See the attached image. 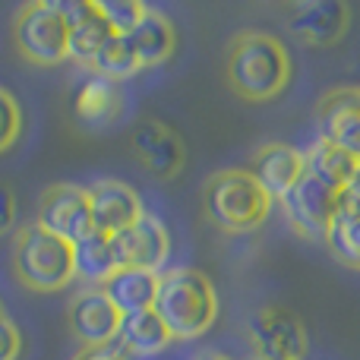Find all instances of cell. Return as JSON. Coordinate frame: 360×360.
Masks as SVG:
<instances>
[{
	"label": "cell",
	"instance_id": "cell-10",
	"mask_svg": "<svg viewBox=\"0 0 360 360\" xmlns=\"http://www.w3.org/2000/svg\"><path fill=\"white\" fill-rule=\"evenodd\" d=\"M130 146L136 162L158 180H174L186 165V146L177 136L174 127L162 120H139L130 133Z\"/></svg>",
	"mask_w": 360,
	"mask_h": 360
},
{
	"label": "cell",
	"instance_id": "cell-1",
	"mask_svg": "<svg viewBox=\"0 0 360 360\" xmlns=\"http://www.w3.org/2000/svg\"><path fill=\"white\" fill-rule=\"evenodd\" d=\"M294 73L285 41L269 32L247 29L231 38L224 79L231 92L243 101H272L288 89Z\"/></svg>",
	"mask_w": 360,
	"mask_h": 360
},
{
	"label": "cell",
	"instance_id": "cell-13",
	"mask_svg": "<svg viewBox=\"0 0 360 360\" xmlns=\"http://www.w3.org/2000/svg\"><path fill=\"white\" fill-rule=\"evenodd\" d=\"M319 139L360 158V86H338L319 98L316 108Z\"/></svg>",
	"mask_w": 360,
	"mask_h": 360
},
{
	"label": "cell",
	"instance_id": "cell-27",
	"mask_svg": "<svg viewBox=\"0 0 360 360\" xmlns=\"http://www.w3.org/2000/svg\"><path fill=\"white\" fill-rule=\"evenodd\" d=\"M22 354V335L10 316H0V360H19Z\"/></svg>",
	"mask_w": 360,
	"mask_h": 360
},
{
	"label": "cell",
	"instance_id": "cell-11",
	"mask_svg": "<svg viewBox=\"0 0 360 360\" xmlns=\"http://www.w3.org/2000/svg\"><path fill=\"white\" fill-rule=\"evenodd\" d=\"M288 29L310 48H332L351 29V6L342 0H307L288 6Z\"/></svg>",
	"mask_w": 360,
	"mask_h": 360
},
{
	"label": "cell",
	"instance_id": "cell-23",
	"mask_svg": "<svg viewBox=\"0 0 360 360\" xmlns=\"http://www.w3.org/2000/svg\"><path fill=\"white\" fill-rule=\"evenodd\" d=\"M89 70L105 76V79H111V82H124V79H130V76H136L143 67H139L136 51H133V44L127 41V35H114L111 41L95 54V60L89 63Z\"/></svg>",
	"mask_w": 360,
	"mask_h": 360
},
{
	"label": "cell",
	"instance_id": "cell-3",
	"mask_svg": "<svg viewBox=\"0 0 360 360\" xmlns=\"http://www.w3.org/2000/svg\"><path fill=\"white\" fill-rule=\"evenodd\" d=\"M202 212L228 234H250L262 228L272 212V196L256 184L247 168L215 171L202 186Z\"/></svg>",
	"mask_w": 360,
	"mask_h": 360
},
{
	"label": "cell",
	"instance_id": "cell-28",
	"mask_svg": "<svg viewBox=\"0 0 360 360\" xmlns=\"http://www.w3.org/2000/svg\"><path fill=\"white\" fill-rule=\"evenodd\" d=\"M13 218H16V202H13V193L6 186H0V234L6 228H13Z\"/></svg>",
	"mask_w": 360,
	"mask_h": 360
},
{
	"label": "cell",
	"instance_id": "cell-6",
	"mask_svg": "<svg viewBox=\"0 0 360 360\" xmlns=\"http://www.w3.org/2000/svg\"><path fill=\"white\" fill-rule=\"evenodd\" d=\"M256 360H307V329L288 307H259L247 323Z\"/></svg>",
	"mask_w": 360,
	"mask_h": 360
},
{
	"label": "cell",
	"instance_id": "cell-15",
	"mask_svg": "<svg viewBox=\"0 0 360 360\" xmlns=\"http://www.w3.org/2000/svg\"><path fill=\"white\" fill-rule=\"evenodd\" d=\"M247 171L256 177V184H259L275 202H281V199L297 186V180L307 174V162H304V152L294 149V146L266 143L253 152Z\"/></svg>",
	"mask_w": 360,
	"mask_h": 360
},
{
	"label": "cell",
	"instance_id": "cell-8",
	"mask_svg": "<svg viewBox=\"0 0 360 360\" xmlns=\"http://www.w3.org/2000/svg\"><path fill=\"white\" fill-rule=\"evenodd\" d=\"M120 313L117 307L108 300V294L101 288H86L79 291L67 307V323L70 332L76 335V342L86 351H105L117 342L120 332Z\"/></svg>",
	"mask_w": 360,
	"mask_h": 360
},
{
	"label": "cell",
	"instance_id": "cell-12",
	"mask_svg": "<svg viewBox=\"0 0 360 360\" xmlns=\"http://www.w3.org/2000/svg\"><path fill=\"white\" fill-rule=\"evenodd\" d=\"M114 253H117L120 269H146V272H158L171 256V237L162 218L146 212L136 224L111 237Z\"/></svg>",
	"mask_w": 360,
	"mask_h": 360
},
{
	"label": "cell",
	"instance_id": "cell-2",
	"mask_svg": "<svg viewBox=\"0 0 360 360\" xmlns=\"http://www.w3.org/2000/svg\"><path fill=\"white\" fill-rule=\"evenodd\" d=\"M152 310L168 326L171 338L190 342L215 326L218 319V294L215 285L199 269H168L158 275V294Z\"/></svg>",
	"mask_w": 360,
	"mask_h": 360
},
{
	"label": "cell",
	"instance_id": "cell-17",
	"mask_svg": "<svg viewBox=\"0 0 360 360\" xmlns=\"http://www.w3.org/2000/svg\"><path fill=\"white\" fill-rule=\"evenodd\" d=\"M73 111H76V117H79V124L108 127L111 120L120 117V111H124L120 82H111V79H105V76L89 70V73L79 79V86H76Z\"/></svg>",
	"mask_w": 360,
	"mask_h": 360
},
{
	"label": "cell",
	"instance_id": "cell-19",
	"mask_svg": "<svg viewBox=\"0 0 360 360\" xmlns=\"http://www.w3.org/2000/svg\"><path fill=\"white\" fill-rule=\"evenodd\" d=\"M127 41L133 44L136 51V60L139 67H158V63L171 60L177 48V32H174V22H171L165 13L158 10H146V16L139 19V25L127 35Z\"/></svg>",
	"mask_w": 360,
	"mask_h": 360
},
{
	"label": "cell",
	"instance_id": "cell-18",
	"mask_svg": "<svg viewBox=\"0 0 360 360\" xmlns=\"http://www.w3.org/2000/svg\"><path fill=\"white\" fill-rule=\"evenodd\" d=\"M101 291L108 294L120 316L130 313H143L155 307L158 294V272H146V269H117L111 278L101 285Z\"/></svg>",
	"mask_w": 360,
	"mask_h": 360
},
{
	"label": "cell",
	"instance_id": "cell-30",
	"mask_svg": "<svg viewBox=\"0 0 360 360\" xmlns=\"http://www.w3.org/2000/svg\"><path fill=\"white\" fill-rule=\"evenodd\" d=\"M345 190H348V193H354V196L360 199V168L354 171V177H351V184L345 186Z\"/></svg>",
	"mask_w": 360,
	"mask_h": 360
},
{
	"label": "cell",
	"instance_id": "cell-31",
	"mask_svg": "<svg viewBox=\"0 0 360 360\" xmlns=\"http://www.w3.org/2000/svg\"><path fill=\"white\" fill-rule=\"evenodd\" d=\"M196 360H231V357H224V354H218V351H205V354H199Z\"/></svg>",
	"mask_w": 360,
	"mask_h": 360
},
{
	"label": "cell",
	"instance_id": "cell-16",
	"mask_svg": "<svg viewBox=\"0 0 360 360\" xmlns=\"http://www.w3.org/2000/svg\"><path fill=\"white\" fill-rule=\"evenodd\" d=\"M63 6V16L70 25V60L76 63H92L95 54L111 41L117 32L111 29V22L105 19L98 0H70Z\"/></svg>",
	"mask_w": 360,
	"mask_h": 360
},
{
	"label": "cell",
	"instance_id": "cell-9",
	"mask_svg": "<svg viewBox=\"0 0 360 360\" xmlns=\"http://www.w3.org/2000/svg\"><path fill=\"white\" fill-rule=\"evenodd\" d=\"M335 199H338L335 190L319 184L316 177L304 174L297 180V186L281 199V209H285L288 221L300 237L326 243V234H329L332 218H335Z\"/></svg>",
	"mask_w": 360,
	"mask_h": 360
},
{
	"label": "cell",
	"instance_id": "cell-22",
	"mask_svg": "<svg viewBox=\"0 0 360 360\" xmlns=\"http://www.w3.org/2000/svg\"><path fill=\"white\" fill-rule=\"evenodd\" d=\"M76 247V278H86L89 285L101 288L114 272L120 269L117 253H114V240L108 234H89L86 240L73 243Z\"/></svg>",
	"mask_w": 360,
	"mask_h": 360
},
{
	"label": "cell",
	"instance_id": "cell-29",
	"mask_svg": "<svg viewBox=\"0 0 360 360\" xmlns=\"http://www.w3.org/2000/svg\"><path fill=\"white\" fill-rule=\"evenodd\" d=\"M76 360H124V354H117V351L105 348V351H86V354H79Z\"/></svg>",
	"mask_w": 360,
	"mask_h": 360
},
{
	"label": "cell",
	"instance_id": "cell-5",
	"mask_svg": "<svg viewBox=\"0 0 360 360\" xmlns=\"http://www.w3.org/2000/svg\"><path fill=\"white\" fill-rule=\"evenodd\" d=\"M16 51L35 67H57L70 57V25L60 0H32L13 16Z\"/></svg>",
	"mask_w": 360,
	"mask_h": 360
},
{
	"label": "cell",
	"instance_id": "cell-21",
	"mask_svg": "<svg viewBox=\"0 0 360 360\" xmlns=\"http://www.w3.org/2000/svg\"><path fill=\"white\" fill-rule=\"evenodd\" d=\"M304 162H307V174L316 177L319 184H326L335 193H342L345 186L351 184L354 171L360 168V158H354L345 149H338V146L329 143V139H316V143L304 152Z\"/></svg>",
	"mask_w": 360,
	"mask_h": 360
},
{
	"label": "cell",
	"instance_id": "cell-14",
	"mask_svg": "<svg viewBox=\"0 0 360 360\" xmlns=\"http://www.w3.org/2000/svg\"><path fill=\"white\" fill-rule=\"evenodd\" d=\"M89 202H92V224L98 234H120V231H127L130 224H136L139 218L146 215L143 209V199H139V193L133 190L130 184H124V180H95L92 186H89Z\"/></svg>",
	"mask_w": 360,
	"mask_h": 360
},
{
	"label": "cell",
	"instance_id": "cell-25",
	"mask_svg": "<svg viewBox=\"0 0 360 360\" xmlns=\"http://www.w3.org/2000/svg\"><path fill=\"white\" fill-rule=\"evenodd\" d=\"M98 6L117 35H130L139 25V19L146 16V10H149V6L139 4V0H98Z\"/></svg>",
	"mask_w": 360,
	"mask_h": 360
},
{
	"label": "cell",
	"instance_id": "cell-7",
	"mask_svg": "<svg viewBox=\"0 0 360 360\" xmlns=\"http://www.w3.org/2000/svg\"><path fill=\"white\" fill-rule=\"evenodd\" d=\"M38 224L70 243H79L89 234H95L89 186L51 184L38 199Z\"/></svg>",
	"mask_w": 360,
	"mask_h": 360
},
{
	"label": "cell",
	"instance_id": "cell-24",
	"mask_svg": "<svg viewBox=\"0 0 360 360\" xmlns=\"http://www.w3.org/2000/svg\"><path fill=\"white\" fill-rule=\"evenodd\" d=\"M326 247L332 250L338 262L360 269V215L348 218V221H332L329 234H326Z\"/></svg>",
	"mask_w": 360,
	"mask_h": 360
},
{
	"label": "cell",
	"instance_id": "cell-4",
	"mask_svg": "<svg viewBox=\"0 0 360 360\" xmlns=\"http://www.w3.org/2000/svg\"><path fill=\"white\" fill-rule=\"evenodd\" d=\"M13 275L38 294H54L76 278V247L38 221L13 234Z\"/></svg>",
	"mask_w": 360,
	"mask_h": 360
},
{
	"label": "cell",
	"instance_id": "cell-32",
	"mask_svg": "<svg viewBox=\"0 0 360 360\" xmlns=\"http://www.w3.org/2000/svg\"><path fill=\"white\" fill-rule=\"evenodd\" d=\"M0 316H4V310H0Z\"/></svg>",
	"mask_w": 360,
	"mask_h": 360
},
{
	"label": "cell",
	"instance_id": "cell-20",
	"mask_svg": "<svg viewBox=\"0 0 360 360\" xmlns=\"http://www.w3.org/2000/svg\"><path fill=\"white\" fill-rule=\"evenodd\" d=\"M117 342L127 354L152 357V354H162L174 338H171L168 326L162 323V316L155 310H143V313H130V316L120 319Z\"/></svg>",
	"mask_w": 360,
	"mask_h": 360
},
{
	"label": "cell",
	"instance_id": "cell-26",
	"mask_svg": "<svg viewBox=\"0 0 360 360\" xmlns=\"http://www.w3.org/2000/svg\"><path fill=\"white\" fill-rule=\"evenodd\" d=\"M19 133H22V108H19L16 95L0 86V152L13 149Z\"/></svg>",
	"mask_w": 360,
	"mask_h": 360
}]
</instances>
